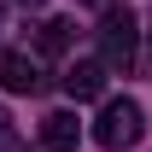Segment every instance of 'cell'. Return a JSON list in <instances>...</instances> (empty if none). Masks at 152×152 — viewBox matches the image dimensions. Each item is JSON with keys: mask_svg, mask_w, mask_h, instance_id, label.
<instances>
[{"mask_svg": "<svg viewBox=\"0 0 152 152\" xmlns=\"http://www.w3.org/2000/svg\"><path fill=\"white\" fill-rule=\"evenodd\" d=\"M134 47H140L134 12H129V6H105V18H99V64H105V70H129V64H134Z\"/></svg>", "mask_w": 152, "mask_h": 152, "instance_id": "1", "label": "cell"}, {"mask_svg": "<svg viewBox=\"0 0 152 152\" xmlns=\"http://www.w3.org/2000/svg\"><path fill=\"white\" fill-rule=\"evenodd\" d=\"M140 129H146V117H140V105H134V99H105V105H99V117H94V140H99L105 152L134 146V140H140Z\"/></svg>", "mask_w": 152, "mask_h": 152, "instance_id": "2", "label": "cell"}, {"mask_svg": "<svg viewBox=\"0 0 152 152\" xmlns=\"http://www.w3.org/2000/svg\"><path fill=\"white\" fill-rule=\"evenodd\" d=\"M0 88L6 94H41V64L29 53H0Z\"/></svg>", "mask_w": 152, "mask_h": 152, "instance_id": "3", "label": "cell"}, {"mask_svg": "<svg viewBox=\"0 0 152 152\" xmlns=\"http://www.w3.org/2000/svg\"><path fill=\"white\" fill-rule=\"evenodd\" d=\"M76 140H82L76 111H47L41 117V152H76Z\"/></svg>", "mask_w": 152, "mask_h": 152, "instance_id": "4", "label": "cell"}, {"mask_svg": "<svg viewBox=\"0 0 152 152\" xmlns=\"http://www.w3.org/2000/svg\"><path fill=\"white\" fill-rule=\"evenodd\" d=\"M99 88H105V64H94V58H76L64 70V94L70 99H99Z\"/></svg>", "mask_w": 152, "mask_h": 152, "instance_id": "5", "label": "cell"}, {"mask_svg": "<svg viewBox=\"0 0 152 152\" xmlns=\"http://www.w3.org/2000/svg\"><path fill=\"white\" fill-rule=\"evenodd\" d=\"M35 47L41 53H64V47H70V18H47L35 29Z\"/></svg>", "mask_w": 152, "mask_h": 152, "instance_id": "6", "label": "cell"}, {"mask_svg": "<svg viewBox=\"0 0 152 152\" xmlns=\"http://www.w3.org/2000/svg\"><path fill=\"white\" fill-rule=\"evenodd\" d=\"M12 146H18V134H12V117L0 111V152H12Z\"/></svg>", "mask_w": 152, "mask_h": 152, "instance_id": "7", "label": "cell"}, {"mask_svg": "<svg viewBox=\"0 0 152 152\" xmlns=\"http://www.w3.org/2000/svg\"><path fill=\"white\" fill-rule=\"evenodd\" d=\"M18 6H23V12H35V6H47V0H18Z\"/></svg>", "mask_w": 152, "mask_h": 152, "instance_id": "8", "label": "cell"}, {"mask_svg": "<svg viewBox=\"0 0 152 152\" xmlns=\"http://www.w3.org/2000/svg\"><path fill=\"white\" fill-rule=\"evenodd\" d=\"M94 6H105V0H94Z\"/></svg>", "mask_w": 152, "mask_h": 152, "instance_id": "9", "label": "cell"}]
</instances>
